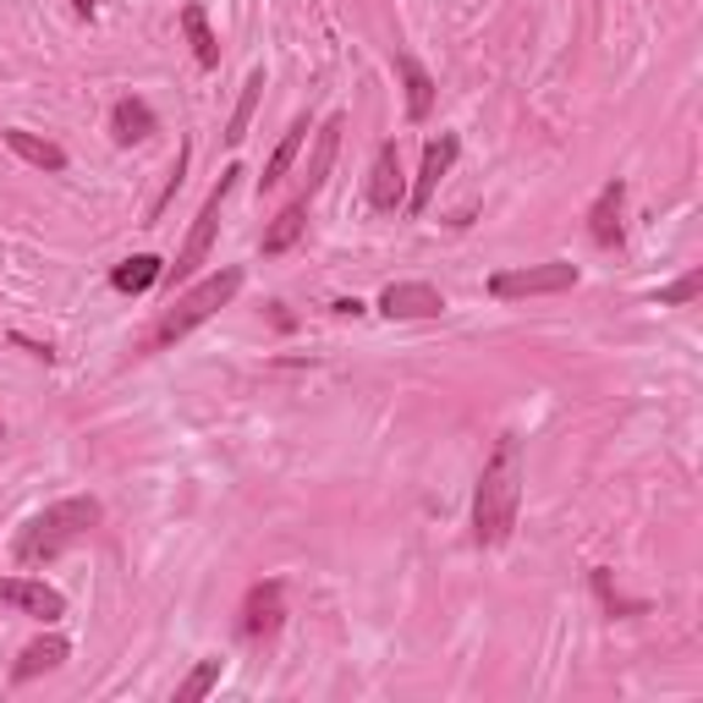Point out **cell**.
Masks as SVG:
<instances>
[{
  "label": "cell",
  "instance_id": "cell-1",
  "mask_svg": "<svg viewBox=\"0 0 703 703\" xmlns=\"http://www.w3.org/2000/svg\"><path fill=\"white\" fill-rule=\"evenodd\" d=\"M517 500H523V440L500 434L484 473H478V489H473V539L506 545L517 528Z\"/></svg>",
  "mask_w": 703,
  "mask_h": 703
},
{
  "label": "cell",
  "instance_id": "cell-2",
  "mask_svg": "<svg viewBox=\"0 0 703 703\" xmlns=\"http://www.w3.org/2000/svg\"><path fill=\"white\" fill-rule=\"evenodd\" d=\"M100 523V500L94 495H66V500H55V506H44L22 534H17V561L22 566H44L55 561L61 550H72L89 528Z\"/></svg>",
  "mask_w": 703,
  "mask_h": 703
},
{
  "label": "cell",
  "instance_id": "cell-3",
  "mask_svg": "<svg viewBox=\"0 0 703 703\" xmlns=\"http://www.w3.org/2000/svg\"><path fill=\"white\" fill-rule=\"evenodd\" d=\"M242 291V270H220V276H209V281H198L187 297H176L170 308H165V319L154 324V335H148V347H170V341H182V335H193L209 313H220L231 297Z\"/></svg>",
  "mask_w": 703,
  "mask_h": 703
},
{
  "label": "cell",
  "instance_id": "cell-4",
  "mask_svg": "<svg viewBox=\"0 0 703 703\" xmlns=\"http://www.w3.org/2000/svg\"><path fill=\"white\" fill-rule=\"evenodd\" d=\"M237 176H242V165H226V170H220L215 193L204 198V209H198V220H193V231H187V242H182V254H176V265H170V281H187V276L209 259L215 231H220V209H226V198L237 193Z\"/></svg>",
  "mask_w": 703,
  "mask_h": 703
},
{
  "label": "cell",
  "instance_id": "cell-5",
  "mask_svg": "<svg viewBox=\"0 0 703 703\" xmlns=\"http://www.w3.org/2000/svg\"><path fill=\"white\" fill-rule=\"evenodd\" d=\"M577 286V265H528V270H500L489 291L500 302H517V297H550V291H571Z\"/></svg>",
  "mask_w": 703,
  "mask_h": 703
},
{
  "label": "cell",
  "instance_id": "cell-6",
  "mask_svg": "<svg viewBox=\"0 0 703 703\" xmlns=\"http://www.w3.org/2000/svg\"><path fill=\"white\" fill-rule=\"evenodd\" d=\"M286 621V588L281 582H254L248 599H242V638L248 643H265L276 638Z\"/></svg>",
  "mask_w": 703,
  "mask_h": 703
},
{
  "label": "cell",
  "instance_id": "cell-7",
  "mask_svg": "<svg viewBox=\"0 0 703 703\" xmlns=\"http://www.w3.org/2000/svg\"><path fill=\"white\" fill-rule=\"evenodd\" d=\"M380 313L385 319H440L445 313V297L428 281H396V286H385Z\"/></svg>",
  "mask_w": 703,
  "mask_h": 703
},
{
  "label": "cell",
  "instance_id": "cell-8",
  "mask_svg": "<svg viewBox=\"0 0 703 703\" xmlns=\"http://www.w3.org/2000/svg\"><path fill=\"white\" fill-rule=\"evenodd\" d=\"M369 204H374V209H396V204H407L402 148H396V143H380V154H374V170H369Z\"/></svg>",
  "mask_w": 703,
  "mask_h": 703
},
{
  "label": "cell",
  "instance_id": "cell-9",
  "mask_svg": "<svg viewBox=\"0 0 703 703\" xmlns=\"http://www.w3.org/2000/svg\"><path fill=\"white\" fill-rule=\"evenodd\" d=\"M0 604H17L39 621H55L66 610V599L50 588V582H33V577H0Z\"/></svg>",
  "mask_w": 703,
  "mask_h": 703
},
{
  "label": "cell",
  "instance_id": "cell-10",
  "mask_svg": "<svg viewBox=\"0 0 703 703\" xmlns=\"http://www.w3.org/2000/svg\"><path fill=\"white\" fill-rule=\"evenodd\" d=\"M451 159H456V138H451V133L423 148V170H418V182H413V193H407V215H423V209H428V198H434L440 176L451 170Z\"/></svg>",
  "mask_w": 703,
  "mask_h": 703
},
{
  "label": "cell",
  "instance_id": "cell-11",
  "mask_svg": "<svg viewBox=\"0 0 703 703\" xmlns=\"http://www.w3.org/2000/svg\"><path fill=\"white\" fill-rule=\"evenodd\" d=\"M621 204H627V182H604V193L588 209V237L599 248H616L621 242Z\"/></svg>",
  "mask_w": 703,
  "mask_h": 703
},
{
  "label": "cell",
  "instance_id": "cell-12",
  "mask_svg": "<svg viewBox=\"0 0 703 703\" xmlns=\"http://www.w3.org/2000/svg\"><path fill=\"white\" fill-rule=\"evenodd\" d=\"M66 654H72V649H66V638H55V632H50V638H33V643L22 649V660L11 665V676H17V682H33V676H44V671L66 665Z\"/></svg>",
  "mask_w": 703,
  "mask_h": 703
},
{
  "label": "cell",
  "instance_id": "cell-13",
  "mask_svg": "<svg viewBox=\"0 0 703 703\" xmlns=\"http://www.w3.org/2000/svg\"><path fill=\"white\" fill-rule=\"evenodd\" d=\"M6 148L17 154V159H28V165H39V170H66V148L50 138H33V133H22V127H6L0 133Z\"/></svg>",
  "mask_w": 703,
  "mask_h": 703
},
{
  "label": "cell",
  "instance_id": "cell-14",
  "mask_svg": "<svg viewBox=\"0 0 703 703\" xmlns=\"http://www.w3.org/2000/svg\"><path fill=\"white\" fill-rule=\"evenodd\" d=\"M341 116H330L324 127H319V148H313V159H308V170H302V198H313L319 187H324V176H330V165H335V148H341Z\"/></svg>",
  "mask_w": 703,
  "mask_h": 703
},
{
  "label": "cell",
  "instance_id": "cell-15",
  "mask_svg": "<svg viewBox=\"0 0 703 703\" xmlns=\"http://www.w3.org/2000/svg\"><path fill=\"white\" fill-rule=\"evenodd\" d=\"M308 231V198H297V204H286L281 215L270 220V231H265V259H276V254H286V248H297V237Z\"/></svg>",
  "mask_w": 703,
  "mask_h": 703
},
{
  "label": "cell",
  "instance_id": "cell-16",
  "mask_svg": "<svg viewBox=\"0 0 703 703\" xmlns=\"http://www.w3.org/2000/svg\"><path fill=\"white\" fill-rule=\"evenodd\" d=\"M302 138H308V116H297L291 127H286V138L276 143V154L265 159V176H259V187L270 193V187H281L286 170H291V159H297V148H302Z\"/></svg>",
  "mask_w": 703,
  "mask_h": 703
},
{
  "label": "cell",
  "instance_id": "cell-17",
  "mask_svg": "<svg viewBox=\"0 0 703 703\" xmlns=\"http://www.w3.org/2000/svg\"><path fill=\"white\" fill-rule=\"evenodd\" d=\"M111 133L116 143H143L154 133V111L143 105V100H116V111H111Z\"/></svg>",
  "mask_w": 703,
  "mask_h": 703
},
{
  "label": "cell",
  "instance_id": "cell-18",
  "mask_svg": "<svg viewBox=\"0 0 703 703\" xmlns=\"http://www.w3.org/2000/svg\"><path fill=\"white\" fill-rule=\"evenodd\" d=\"M396 66H402V83H407V116H413V122H428V111H434V77L423 72L413 55H402Z\"/></svg>",
  "mask_w": 703,
  "mask_h": 703
},
{
  "label": "cell",
  "instance_id": "cell-19",
  "mask_svg": "<svg viewBox=\"0 0 703 703\" xmlns=\"http://www.w3.org/2000/svg\"><path fill=\"white\" fill-rule=\"evenodd\" d=\"M159 276H165V265H159L154 254H138V259H122V265L111 270V286H116V291H133V297H138V291H148V286L159 281Z\"/></svg>",
  "mask_w": 703,
  "mask_h": 703
},
{
  "label": "cell",
  "instance_id": "cell-20",
  "mask_svg": "<svg viewBox=\"0 0 703 703\" xmlns=\"http://www.w3.org/2000/svg\"><path fill=\"white\" fill-rule=\"evenodd\" d=\"M182 28H187V39H193V55H198V66H215V61H220V39L209 33V17H204V6H182Z\"/></svg>",
  "mask_w": 703,
  "mask_h": 703
},
{
  "label": "cell",
  "instance_id": "cell-21",
  "mask_svg": "<svg viewBox=\"0 0 703 703\" xmlns=\"http://www.w3.org/2000/svg\"><path fill=\"white\" fill-rule=\"evenodd\" d=\"M259 94H265V72H254V77L242 83V100H237V111H231V127H226V143H231V148L248 138V122H254V105H259Z\"/></svg>",
  "mask_w": 703,
  "mask_h": 703
},
{
  "label": "cell",
  "instance_id": "cell-22",
  "mask_svg": "<svg viewBox=\"0 0 703 703\" xmlns=\"http://www.w3.org/2000/svg\"><path fill=\"white\" fill-rule=\"evenodd\" d=\"M220 671H226V660H198V665H193V676L176 688V703H198L215 682H220Z\"/></svg>",
  "mask_w": 703,
  "mask_h": 703
},
{
  "label": "cell",
  "instance_id": "cell-23",
  "mask_svg": "<svg viewBox=\"0 0 703 703\" xmlns=\"http://www.w3.org/2000/svg\"><path fill=\"white\" fill-rule=\"evenodd\" d=\"M182 170H187V143L176 148V165H170V182H165V193L154 198V209H148V215H165V204H170V198H176V187H182Z\"/></svg>",
  "mask_w": 703,
  "mask_h": 703
},
{
  "label": "cell",
  "instance_id": "cell-24",
  "mask_svg": "<svg viewBox=\"0 0 703 703\" xmlns=\"http://www.w3.org/2000/svg\"><path fill=\"white\" fill-rule=\"evenodd\" d=\"M699 291H703V276L693 270V276H682L676 286H665V291H660V302H693Z\"/></svg>",
  "mask_w": 703,
  "mask_h": 703
},
{
  "label": "cell",
  "instance_id": "cell-25",
  "mask_svg": "<svg viewBox=\"0 0 703 703\" xmlns=\"http://www.w3.org/2000/svg\"><path fill=\"white\" fill-rule=\"evenodd\" d=\"M593 588H599V599H604V604H610L616 616H627V610H638V604H627V599H621V593L610 588V571H593Z\"/></svg>",
  "mask_w": 703,
  "mask_h": 703
}]
</instances>
